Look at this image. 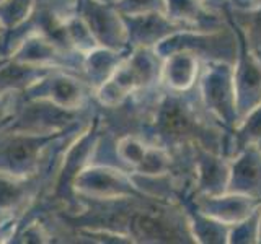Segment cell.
Instances as JSON below:
<instances>
[{
	"label": "cell",
	"instance_id": "cell-9",
	"mask_svg": "<svg viewBox=\"0 0 261 244\" xmlns=\"http://www.w3.org/2000/svg\"><path fill=\"white\" fill-rule=\"evenodd\" d=\"M202 62L191 52L178 51L163 57L160 85L171 92H190L196 86Z\"/></svg>",
	"mask_w": 261,
	"mask_h": 244
},
{
	"label": "cell",
	"instance_id": "cell-14",
	"mask_svg": "<svg viewBox=\"0 0 261 244\" xmlns=\"http://www.w3.org/2000/svg\"><path fill=\"white\" fill-rule=\"evenodd\" d=\"M118 10L121 15H141L160 12L165 13V0H118Z\"/></svg>",
	"mask_w": 261,
	"mask_h": 244
},
{
	"label": "cell",
	"instance_id": "cell-3",
	"mask_svg": "<svg viewBox=\"0 0 261 244\" xmlns=\"http://www.w3.org/2000/svg\"><path fill=\"white\" fill-rule=\"evenodd\" d=\"M230 21V20H228ZM232 23V21H230ZM239 36V54L233 62V86L239 122L261 103V59L251 51L243 33L232 23Z\"/></svg>",
	"mask_w": 261,
	"mask_h": 244
},
{
	"label": "cell",
	"instance_id": "cell-4",
	"mask_svg": "<svg viewBox=\"0 0 261 244\" xmlns=\"http://www.w3.org/2000/svg\"><path fill=\"white\" fill-rule=\"evenodd\" d=\"M127 31V44L137 47L153 49L168 36L185 29L181 24L173 21L167 13L152 12L141 15H122Z\"/></svg>",
	"mask_w": 261,
	"mask_h": 244
},
{
	"label": "cell",
	"instance_id": "cell-12",
	"mask_svg": "<svg viewBox=\"0 0 261 244\" xmlns=\"http://www.w3.org/2000/svg\"><path fill=\"white\" fill-rule=\"evenodd\" d=\"M248 145H256L261 148V103L251 109L233 130L235 153Z\"/></svg>",
	"mask_w": 261,
	"mask_h": 244
},
{
	"label": "cell",
	"instance_id": "cell-7",
	"mask_svg": "<svg viewBox=\"0 0 261 244\" xmlns=\"http://www.w3.org/2000/svg\"><path fill=\"white\" fill-rule=\"evenodd\" d=\"M227 192L248 195L261 200V148L256 145L243 146L232 157L230 179Z\"/></svg>",
	"mask_w": 261,
	"mask_h": 244
},
{
	"label": "cell",
	"instance_id": "cell-8",
	"mask_svg": "<svg viewBox=\"0 0 261 244\" xmlns=\"http://www.w3.org/2000/svg\"><path fill=\"white\" fill-rule=\"evenodd\" d=\"M165 13L185 29L212 31L228 23L225 12L211 10L202 0H165Z\"/></svg>",
	"mask_w": 261,
	"mask_h": 244
},
{
	"label": "cell",
	"instance_id": "cell-5",
	"mask_svg": "<svg viewBox=\"0 0 261 244\" xmlns=\"http://www.w3.org/2000/svg\"><path fill=\"white\" fill-rule=\"evenodd\" d=\"M232 158L202 146L194 148V189L193 194L217 195L227 192Z\"/></svg>",
	"mask_w": 261,
	"mask_h": 244
},
{
	"label": "cell",
	"instance_id": "cell-2",
	"mask_svg": "<svg viewBox=\"0 0 261 244\" xmlns=\"http://www.w3.org/2000/svg\"><path fill=\"white\" fill-rule=\"evenodd\" d=\"M196 88H198L204 108L209 111L211 116L228 132H233L235 127L239 126L233 86V64L204 62Z\"/></svg>",
	"mask_w": 261,
	"mask_h": 244
},
{
	"label": "cell",
	"instance_id": "cell-6",
	"mask_svg": "<svg viewBox=\"0 0 261 244\" xmlns=\"http://www.w3.org/2000/svg\"><path fill=\"white\" fill-rule=\"evenodd\" d=\"M190 202L202 214L214 217L230 226L250 217L261 205V200L235 192H224L217 195L193 194Z\"/></svg>",
	"mask_w": 261,
	"mask_h": 244
},
{
	"label": "cell",
	"instance_id": "cell-16",
	"mask_svg": "<svg viewBox=\"0 0 261 244\" xmlns=\"http://www.w3.org/2000/svg\"><path fill=\"white\" fill-rule=\"evenodd\" d=\"M258 244H261V214H259V234H258Z\"/></svg>",
	"mask_w": 261,
	"mask_h": 244
},
{
	"label": "cell",
	"instance_id": "cell-11",
	"mask_svg": "<svg viewBox=\"0 0 261 244\" xmlns=\"http://www.w3.org/2000/svg\"><path fill=\"white\" fill-rule=\"evenodd\" d=\"M225 15L243 33L251 51L261 59V2L250 8L225 7Z\"/></svg>",
	"mask_w": 261,
	"mask_h": 244
},
{
	"label": "cell",
	"instance_id": "cell-13",
	"mask_svg": "<svg viewBox=\"0 0 261 244\" xmlns=\"http://www.w3.org/2000/svg\"><path fill=\"white\" fill-rule=\"evenodd\" d=\"M259 214H261V205L250 217L232 225L230 234H228V244H258Z\"/></svg>",
	"mask_w": 261,
	"mask_h": 244
},
{
	"label": "cell",
	"instance_id": "cell-10",
	"mask_svg": "<svg viewBox=\"0 0 261 244\" xmlns=\"http://www.w3.org/2000/svg\"><path fill=\"white\" fill-rule=\"evenodd\" d=\"M183 205L188 215L190 231L196 244H228L230 225L202 214L193 205L190 199H186Z\"/></svg>",
	"mask_w": 261,
	"mask_h": 244
},
{
	"label": "cell",
	"instance_id": "cell-1",
	"mask_svg": "<svg viewBox=\"0 0 261 244\" xmlns=\"http://www.w3.org/2000/svg\"><path fill=\"white\" fill-rule=\"evenodd\" d=\"M225 12V10H224ZM162 59L168 54L186 51L194 54L204 62H227L233 64L239 54V36L228 21L225 26L212 31L181 29L168 36L165 41L153 47Z\"/></svg>",
	"mask_w": 261,
	"mask_h": 244
},
{
	"label": "cell",
	"instance_id": "cell-15",
	"mask_svg": "<svg viewBox=\"0 0 261 244\" xmlns=\"http://www.w3.org/2000/svg\"><path fill=\"white\" fill-rule=\"evenodd\" d=\"M211 10H216V12H224L227 5V0H202Z\"/></svg>",
	"mask_w": 261,
	"mask_h": 244
}]
</instances>
